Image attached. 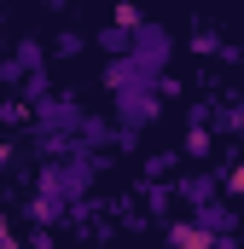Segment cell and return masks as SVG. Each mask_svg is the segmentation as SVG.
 <instances>
[{"label":"cell","mask_w":244,"mask_h":249,"mask_svg":"<svg viewBox=\"0 0 244 249\" xmlns=\"http://www.w3.org/2000/svg\"><path fill=\"white\" fill-rule=\"evenodd\" d=\"M157 105H163V99H157V87H145V93H122V99H117V110H122V122H128V127L151 122V116H157Z\"/></svg>","instance_id":"2"},{"label":"cell","mask_w":244,"mask_h":249,"mask_svg":"<svg viewBox=\"0 0 244 249\" xmlns=\"http://www.w3.org/2000/svg\"><path fill=\"white\" fill-rule=\"evenodd\" d=\"M128 53L145 64V70H157V64L169 58V29H157V23H140V29H134V47H128Z\"/></svg>","instance_id":"1"},{"label":"cell","mask_w":244,"mask_h":249,"mask_svg":"<svg viewBox=\"0 0 244 249\" xmlns=\"http://www.w3.org/2000/svg\"><path fill=\"white\" fill-rule=\"evenodd\" d=\"M227 191H233V197H244V168H233V180H227Z\"/></svg>","instance_id":"4"},{"label":"cell","mask_w":244,"mask_h":249,"mask_svg":"<svg viewBox=\"0 0 244 249\" xmlns=\"http://www.w3.org/2000/svg\"><path fill=\"white\" fill-rule=\"evenodd\" d=\"M169 244H175V249H215V238H203V226H192V220H181V226L169 232Z\"/></svg>","instance_id":"3"}]
</instances>
